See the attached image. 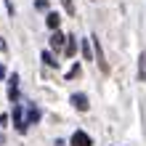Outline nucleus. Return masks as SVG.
I'll use <instances>...</instances> for the list:
<instances>
[{
    "mask_svg": "<svg viewBox=\"0 0 146 146\" xmlns=\"http://www.w3.org/2000/svg\"><path fill=\"white\" fill-rule=\"evenodd\" d=\"M0 77H5V66H0Z\"/></svg>",
    "mask_w": 146,
    "mask_h": 146,
    "instance_id": "obj_15",
    "label": "nucleus"
},
{
    "mask_svg": "<svg viewBox=\"0 0 146 146\" xmlns=\"http://www.w3.org/2000/svg\"><path fill=\"white\" fill-rule=\"evenodd\" d=\"M45 24H48V29L58 32V24H61V16H58V13H48V16H45Z\"/></svg>",
    "mask_w": 146,
    "mask_h": 146,
    "instance_id": "obj_5",
    "label": "nucleus"
},
{
    "mask_svg": "<svg viewBox=\"0 0 146 146\" xmlns=\"http://www.w3.org/2000/svg\"><path fill=\"white\" fill-rule=\"evenodd\" d=\"M93 48H96V61H98V66H101V72H109V64L104 61V48H101L98 37H93Z\"/></svg>",
    "mask_w": 146,
    "mask_h": 146,
    "instance_id": "obj_4",
    "label": "nucleus"
},
{
    "mask_svg": "<svg viewBox=\"0 0 146 146\" xmlns=\"http://www.w3.org/2000/svg\"><path fill=\"white\" fill-rule=\"evenodd\" d=\"M11 119H13V125H16V130H19V133H27V119H24V114H21V106H19V104L13 106V114H11Z\"/></svg>",
    "mask_w": 146,
    "mask_h": 146,
    "instance_id": "obj_1",
    "label": "nucleus"
},
{
    "mask_svg": "<svg viewBox=\"0 0 146 146\" xmlns=\"http://www.w3.org/2000/svg\"><path fill=\"white\" fill-rule=\"evenodd\" d=\"M72 106H74L77 111H88V109H90L88 96H85V93H74V96H72Z\"/></svg>",
    "mask_w": 146,
    "mask_h": 146,
    "instance_id": "obj_3",
    "label": "nucleus"
},
{
    "mask_svg": "<svg viewBox=\"0 0 146 146\" xmlns=\"http://www.w3.org/2000/svg\"><path fill=\"white\" fill-rule=\"evenodd\" d=\"M53 146H66V143H64V141H56V143H53Z\"/></svg>",
    "mask_w": 146,
    "mask_h": 146,
    "instance_id": "obj_16",
    "label": "nucleus"
},
{
    "mask_svg": "<svg viewBox=\"0 0 146 146\" xmlns=\"http://www.w3.org/2000/svg\"><path fill=\"white\" fill-rule=\"evenodd\" d=\"M35 8H40V11H48V0H35Z\"/></svg>",
    "mask_w": 146,
    "mask_h": 146,
    "instance_id": "obj_13",
    "label": "nucleus"
},
{
    "mask_svg": "<svg viewBox=\"0 0 146 146\" xmlns=\"http://www.w3.org/2000/svg\"><path fill=\"white\" fill-rule=\"evenodd\" d=\"M42 61H45L48 66H58V61L53 58V53H50V50H42Z\"/></svg>",
    "mask_w": 146,
    "mask_h": 146,
    "instance_id": "obj_9",
    "label": "nucleus"
},
{
    "mask_svg": "<svg viewBox=\"0 0 146 146\" xmlns=\"http://www.w3.org/2000/svg\"><path fill=\"white\" fill-rule=\"evenodd\" d=\"M64 42H66V37L61 35V32H53V37H50V48H53V50H61Z\"/></svg>",
    "mask_w": 146,
    "mask_h": 146,
    "instance_id": "obj_6",
    "label": "nucleus"
},
{
    "mask_svg": "<svg viewBox=\"0 0 146 146\" xmlns=\"http://www.w3.org/2000/svg\"><path fill=\"white\" fill-rule=\"evenodd\" d=\"M82 56H85V58H90V48H88V42H82Z\"/></svg>",
    "mask_w": 146,
    "mask_h": 146,
    "instance_id": "obj_14",
    "label": "nucleus"
},
{
    "mask_svg": "<svg viewBox=\"0 0 146 146\" xmlns=\"http://www.w3.org/2000/svg\"><path fill=\"white\" fill-rule=\"evenodd\" d=\"M138 61H141V64H138V72H141V77H146V56H141Z\"/></svg>",
    "mask_w": 146,
    "mask_h": 146,
    "instance_id": "obj_12",
    "label": "nucleus"
},
{
    "mask_svg": "<svg viewBox=\"0 0 146 146\" xmlns=\"http://www.w3.org/2000/svg\"><path fill=\"white\" fill-rule=\"evenodd\" d=\"M61 3H64V8H66V13L74 16V3H72V0H61Z\"/></svg>",
    "mask_w": 146,
    "mask_h": 146,
    "instance_id": "obj_11",
    "label": "nucleus"
},
{
    "mask_svg": "<svg viewBox=\"0 0 146 146\" xmlns=\"http://www.w3.org/2000/svg\"><path fill=\"white\" fill-rule=\"evenodd\" d=\"M80 72H82V69H80V64H74L72 69L66 72V77H69V80H74V77H80Z\"/></svg>",
    "mask_w": 146,
    "mask_h": 146,
    "instance_id": "obj_10",
    "label": "nucleus"
},
{
    "mask_svg": "<svg viewBox=\"0 0 146 146\" xmlns=\"http://www.w3.org/2000/svg\"><path fill=\"white\" fill-rule=\"evenodd\" d=\"M37 119H40V109H35V106H32V109L27 111V125H35Z\"/></svg>",
    "mask_w": 146,
    "mask_h": 146,
    "instance_id": "obj_8",
    "label": "nucleus"
},
{
    "mask_svg": "<svg viewBox=\"0 0 146 146\" xmlns=\"http://www.w3.org/2000/svg\"><path fill=\"white\" fill-rule=\"evenodd\" d=\"M69 146H93V141H90V135L85 133V130H74Z\"/></svg>",
    "mask_w": 146,
    "mask_h": 146,
    "instance_id": "obj_2",
    "label": "nucleus"
},
{
    "mask_svg": "<svg viewBox=\"0 0 146 146\" xmlns=\"http://www.w3.org/2000/svg\"><path fill=\"white\" fill-rule=\"evenodd\" d=\"M74 50H77V42H74V37L69 35V37H66V48H64V53L72 58V56H74Z\"/></svg>",
    "mask_w": 146,
    "mask_h": 146,
    "instance_id": "obj_7",
    "label": "nucleus"
}]
</instances>
